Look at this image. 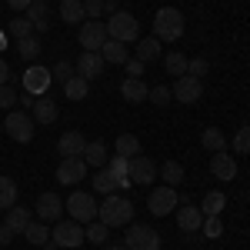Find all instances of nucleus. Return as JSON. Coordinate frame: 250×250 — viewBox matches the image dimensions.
Instances as JSON below:
<instances>
[{"instance_id":"24","label":"nucleus","mask_w":250,"mask_h":250,"mask_svg":"<svg viewBox=\"0 0 250 250\" xmlns=\"http://www.w3.org/2000/svg\"><path fill=\"white\" fill-rule=\"evenodd\" d=\"M30 220H34V217H30V207H17V204H14V207L7 210V217H3V224H7L14 233H23Z\"/></svg>"},{"instance_id":"52","label":"nucleus","mask_w":250,"mask_h":250,"mask_svg":"<svg viewBox=\"0 0 250 250\" xmlns=\"http://www.w3.org/2000/svg\"><path fill=\"white\" fill-rule=\"evenodd\" d=\"M107 250H127V247H124V244H114V247H107Z\"/></svg>"},{"instance_id":"21","label":"nucleus","mask_w":250,"mask_h":250,"mask_svg":"<svg viewBox=\"0 0 250 250\" xmlns=\"http://www.w3.org/2000/svg\"><path fill=\"white\" fill-rule=\"evenodd\" d=\"M147 94H150V87H147L140 77H127L124 83H120V97H124L127 104H144Z\"/></svg>"},{"instance_id":"42","label":"nucleus","mask_w":250,"mask_h":250,"mask_svg":"<svg viewBox=\"0 0 250 250\" xmlns=\"http://www.w3.org/2000/svg\"><path fill=\"white\" fill-rule=\"evenodd\" d=\"M200 233H204V237H210V240H217V237L224 233V224H220V217H204V224H200Z\"/></svg>"},{"instance_id":"43","label":"nucleus","mask_w":250,"mask_h":250,"mask_svg":"<svg viewBox=\"0 0 250 250\" xmlns=\"http://www.w3.org/2000/svg\"><path fill=\"white\" fill-rule=\"evenodd\" d=\"M14 104H20L17 90H14L10 83H3V87H0V110H7V114H10V110H14Z\"/></svg>"},{"instance_id":"15","label":"nucleus","mask_w":250,"mask_h":250,"mask_svg":"<svg viewBox=\"0 0 250 250\" xmlns=\"http://www.w3.org/2000/svg\"><path fill=\"white\" fill-rule=\"evenodd\" d=\"M104 67H107V63H104V57H100V50H83L80 60L74 63V70H77L83 80H97L100 74H104Z\"/></svg>"},{"instance_id":"6","label":"nucleus","mask_w":250,"mask_h":250,"mask_svg":"<svg viewBox=\"0 0 250 250\" xmlns=\"http://www.w3.org/2000/svg\"><path fill=\"white\" fill-rule=\"evenodd\" d=\"M3 130L17 144H30L34 140V117L27 114V110H10V114L3 117Z\"/></svg>"},{"instance_id":"28","label":"nucleus","mask_w":250,"mask_h":250,"mask_svg":"<svg viewBox=\"0 0 250 250\" xmlns=\"http://www.w3.org/2000/svg\"><path fill=\"white\" fill-rule=\"evenodd\" d=\"M200 144H204L207 154H220V150H227V137H224V130H217V127H207V130L200 134Z\"/></svg>"},{"instance_id":"17","label":"nucleus","mask_w":250,"mask_h":250,"mask_svg":"<svg viewBox=\"0 0 250 250\" xmlns=\"http://www.w3.org/2000/svg\"><path fill=\"white\" fill-rule=\"evenodd\" d=\"M210 173L213 180H233L237 177V157L220 150V154H210Z\"/></svg>"},{"instance_id":"30","label":"nucleus","mask_w":250,"mask_h":250,"mask_svg":"<svg viewBox=\"0 0 250 250\" xmlns=\"http://www.w3.org/2000/svg\"><path fill=\"white\" fill-rule=\"evenodd\" d=\"M160 57V40L157 37H144V40H137V60L140 63H150V60Z\"/></svg>"},{"instance_id":"26","label":"nucleus","mask_w":250,"mask_h":250,"mask_svg":"<svg viewBox=\"0 0 250 250\" xmlns=\"http://www.w3.org/2000/svg\"><path fill=\"white\" fill-rule=\"evenodd\" d=\"M83 160L87 167H107V144L104 140H87V150H83Z\"/></svg>"},{"instance_id":"16","label":"nucleus","mask_w":250,"mask_h":250,"mask_svg":"<svg viewBox=\"0 0 250 250\" xmlns=\"http://www.w3.org/2000/svg\"><path fill=\"white\" fill-rule=\"evenodd\" d=\"M200 224H204L200 207H193V204H187V200H180V204H177V227H180L184 233H197V230H200Z\"/></svg>"},{"instance_id":"5","label":"nucleus","mask_w":250,"mask_h":250,"mask_svg":"<svg viewBox=\"0 0 250 250\" xmlns=\"http://www.w3.org/2000/svg\"><path fill=\"white\" fill-rule=\"evenodd\" d=\"M63 210L70 213V220H77V224H94L97 220V204L90 193L83 190H74L67 200H63Z\"/></svg>"},{"instance_id":"9","label":"nucleus","mask_w":250,"mask_h":250,"mask_svg":"<svg viewBox=\"0 0 250 250\" xmlns=\"http://www.w3.org/2000/svg\"><path fill=\"white\" fill-rule=\"evenodd\" d=\"M177 204H180V197H177V187H157L150 190V200H147V210L154 213V217H167V213L177 210Z\"/></svg>"},{"instance_id":"35","label":"nucleus","mask_w":250,"mask_h":250,"mask_svg":"<svg viewBox=\"0 0 250 250\" xmlns=\"http://www.w3.org/2000/svg\"><path fill=\"white\" fill-rule=\"evenodd\" d=\"M117 154L127 157V160L137 157V154H140V137H137V134H120V137H117Z\"/></svg>"},{"instance_id":"31","label":"nucleus","mask_w":250,"mask_h":250,"mask_svg":"<svg viewBox=\"0 0 250 250\" xmlns=\"http://www.w3.org/2000/svg\"><path fill=\"white\" fill-rule=\"evenodd\" d=\"M94 190H97V193H104V197H110V193L120 190V184H117V177L107 170V167H100V173L94 177Z\"/></svg>"},{"instance_id":"7","label":"nucleus","mask_w":250,"mask_h":250,"mask_svg":"<svg viewBox=\"0 0 250 250\" xmlns=\"http://www.w3.org/2000/svg\"><path fill=\"white\" fill-rule=\"evenodd\" d=\"M83 240H87L83 224H77V220H57V224H54V247L57 250H74V247H80Z\"/></svg>"},{"instance_id":"11","label":"nucleus","mask_w":250,"mask_h":250,"mask_svg":"<svg viewBox=\"0 0 250 250\" xmlns=\"http://www.w3.org/2000/svg\"><path fill=\"white\" fill-rule=\"evenodd\" d=\"M77 40H80L83 50H100V47L107 43V23H104V20H83Z\"/></svg>"},{"instance_id":"45","label":"nucleus","mask_w":250,"mask_h":250,"mask_svg":"<svg viewBox=\"0 0 250 250\" xmlns=\"http://www.w3.org/2000/svg\"><path fill=\"white\" fill-rule=\"evenodd\" d=\"M50 74H54V80H60V83H67V80L74 77V74H77V70H74V63H70V60H57V63H54V70H50Z\"/></svg>"},{"instance_id":"47","label":"nucleus","mask_w":250,"mask_h":250,"mask_svg":"<svg viewBox=\"0 0 250 250\" xmlns=\"http://www.w3.org/2000/svg\"><path fill=\"white\" fill-rule=\"evenodd\" d=\"M124 67H127V77H140L147 63H140V60H137V57H127V63H124Z\"/></svg>"},{"instance_id":"40","label":"nucleus","mask_w":250,"mask_h":250,"mask_svg":"<svg viewBox=\"0 0 250 250\" xmlns=\"http://www.w3.org/2000/svg\"><path fill=\"white\" fill-rule=\"evenodd\" d=\"M147 100H150V104H157V107H167V104L173 100V94H170V87L157 83V87H150V94H147Z\"/></svg>"},{"instance_id":"53","label":"nucleus","mask_w":250,"mask_h":250,"mask_svg":"<svg viewBox=\"0 0 250 250\" xmlns=\"http://www.w3.org/2000/svg\"><path fill=\"white\" fill-rule=\"evenodd\" d=\"M3 47H7V37H3V34H0V50H3Z\"/></svg>"},{"instance_id":"19","label":"nucleus","mask_w":250,"mask_h":250,"mask_svg":"<svg viewBox=\"0 0 250 250\" xmlns=\"http://www.w3.org/2000/svg\"><path fill=\"white\" fill-rule=\"evenodd\" d=\"M87 150V137L80 134V130H67V134L57 140V154L60 157H80Z\"/></svg>"},{"instance_id":"27","label":"nucleus","mask_w":250,"mask_h":250,"mask_svg":"<svg viewBox=\"0 0 250 250\" xmlns=\"http://www.w3.org/2000/svg\"><path fill=\"white\" fill-rule=\"evenodd\" d=\"M60 20L70 23V27H77L80 20H87V14H83V0H60Z\"/></svg>"},{"instance_id":"49","label":"nucleus","mask_w":250,"mask_h":250,"mask_svg":"<svg viewBox=\"0 0 250 250\" xmlns=\"http://www.w3.org/2000/svg\"><path fill=\"white\" fill-rule=\"evenodd\" d=\"M117 10H120V3H117V0H104V17H114Z\"/></svg>"},{"instance_id":"2","label":"nucleus","mask_w":250,"mask_h":250,"mask_svg":"<svg viewBox=\"0 0 250 250\" xmlns=\"http://www.w3.org/2000/svg\"><path fill=\"white\" fill-rule=\"evenodd\" d=\"M97 220L107 224V227H127L134 220V204L120 193H110L100 207H97Z\"/></svg>"},{"instance_id":"3","label":"nucleus","mask_w":250,"mask_h":250,"mask_svg":"<svg viewBox=\"0 0 250 250\" xmlns=\"http://www.w3.org/2000/svg\"><path fill=\"white\" fill-rule=\"evenodd\" d=\"M107 37H110V40H120V43H130V40L140 37V23H137L134 14L117 10L114 17H107Z\"/></svg>"},{"instance_id":"1","label":"nucleus","mask_w":250,"mask_h":250,"mask_svg":"<svg viewBox=\"0 0 250 250\" xmlns=\"http://www.w3.org/2000/svg\"><path fill=\"white\" fill-rule=\"evenodd\" d=\"M184 30H187V20L184 14L177 10V7H160L154 17V37L164 40V43H177V40L184 37Z\"/></svg>"},{"instance_id":"25","label":"nucleus","mask_w":250,"mask_h":250,"mask_svg":"<svg viewBox=\"0 0 250 250\" xmlns=\"http://www.w3.org/2000/svg\"><path fill=\"white\" fill-rule=\"evenodd\" d=\"M224 207H227V193H224V190H210V193H204L200 213H204V217H220Z\"/></svg>"},{"instance_id":"48","label":"nucleus","mask_w":250,"mask_h":250,"mask_svg":"<svg viewBox=\"0 0 250 250\" xmlns=\"http://www.w3.org/2000/svg\"><path fill=\"white\" fill-rule=\"evenodd\" d=\"M14 237H17V233L10 230V227H7V224H0V247H7V244H10V240H14Z\"/></svg>"},{"instance_id":"51","label":"nucleus","mask_w":250,"mask_h":250,"mask_svg":"<svg viewBox=\"0 0 250 250\" xmlns=\"http://www.w3.org/2000/svg\"><path fill=\"white\" fill-rule=\"evenodd\" d=\"M7 7H10V10H27L30 0H7Z\"/></svg>"},{"instance_id":"34","label":"nucleus","mask_w":250,"mask_h":250,"mask_svg":"<svg viewBox=\"0 0 250 250\" xmlns=\"http://www.w3.org/2000/svg\"><path fill=\"white\" fill-rule=\"evenodd\" d=\"M160 180H164L167 187H180V184H184V167H180L177 160H167V164L160 167Z\"/></svg>"},{"instance_id":"10","label":"nucleus","mask_w":250,"mask_h":250,"mask_svg":"<svg viewBox=\"0 0 250 250\" xmlns=\"http://www.w3.org/2000/svg\"><path fill=\"white\" fill-rule=\"evenodd\" d=\"M170 94H173L177 104H187V107H190V104H197V100L204 97V80L184 74V77H177V83L170 87Z\"/></svg>"},{"instance_id":"18","label":"nucleus","mask_w":250,"mask_h":250,"mask_svg":"<svg viewBox=\"0 0 250 250\" xmlns=\"http://www.w3.org/2000/svg\"><path fill=\"white\" fill-rule=\"evenodd\" d=\"M47 14H50L47 0H30V7L23 10V17L34 23V34H47V30H50V20H47Z\"/></svg>"},{"instance_id":"46","label":"nucleus","mask_w":250,"mask_h":250,"mask_svg":"<svg viewBox=\"0 0 250 250\" xmlns=\"http://www.w3.org/2000/svg\"><path fill=\"white\" fill-rule=\"evenodd\" d=\"M83 14H87V20H100L104 17V0H83Z\"/></svg>"},{"instance_id":"12","label":"nucleus","mask_w":250,"mask_h":250,"mask_svg":"<svg viewBox=\"0 0 250 250\" xmlns=\"http://www.w3.org/2000/svg\"><path fill=\"white\" fill-rule=\"evenodd\" d=\"M157 180V164L150 160V157L137 154L130 157V184H140V187H150Z\"/></svg>"},{"instance_id":"50","label":"nucleus","mask_w":250,"mask_h":250,"mask_svg":"<svg viewBox=\"0 0 250 250\" xmlns=\"http://www.w3.org/2000/svg\"><path fill=\"white\" fill-rule=\"evenodd\" d=\"M7 80H10V67H7V60L0 57V87H3Z\"/></svg>"},{"instance_id":"8","label":"nucleus","mask_w":250,"mask_h":250,"mask_svg":"<svg viewBox=\"0 0 250 250\" xmlns=\"http://www.w3.org/2000/svg\"><path fill=\"white\" fill-rule=\"evenodd\" d=\"M20 83H23V94H30V97H43L47 90H50V83H54V74H50L47 67H40V63H30V67L23 70Z\"/></svg>"},{"instance_id":"23","label":"nucleus","mask_w":250,"mask_h":250,"mask_svg":"<svg viewBox=\"0 0 250 250\" xmlns=\"http://www.w3.org/2000/svg\"><path fill=\"white\" fill-rule=\"evenodd\" d=\"M100 57H104V63H127L130 50H127V43H120V40H110V37H107V43L100 47Z\"/></svg>"},{"instance_id":"39","label":"nucleus","mask_w":250,"mask_h":250,"mask_svg":"<svg viewBox=\"0 0 250 250\" xmlns=\"http://www.w3.org/2000/svg\"><path fill=\"white\" fill-rule=\"evenodd\" d=\"M107 230H110V227H107V224H100V220H94V224H87V240H90V244H107Z\"/></svg>"},{"instance_id":"32","label":"nucleus","mask_w":250,"mask_h":250,"mask_svg":"<svg viewBox=\"0 0 250 250\" xmlns=\"http://www.w3.org/2000/svg\"><path fill=\"white\" fill-rule=\"evenodd\" d=\"M40 50H43V43H40V37H37V34H30V37L17 40V54H20L23 60H30V63H34V60L40 57Z\"/></svg>"},{"instance_id":"4","label":"nucleus","mask_w":250,"mask_h":250,"mask_svg":"<svg viewBox=\"0 0 250 250\" xmlns=\"http://www.w3.org/2000/svg\"><path fill=\"white\" fill-rule=\"evenodd\" d=\"M124 247L127 250H160L164 240H160V233H157L154 227L134 224V227H127V233H124Z\"/></svg>"},{"instance_id":"20","label":"nucleus","mask_w":250,"mask_h":250,"mask_svg":"<svg viewBox=\"0 0 250 250\" xmlns=\"http://www.w3.org/2000/svg\"><path fill=\"white\" fill-rule=\"evenodd\" d=\"M30 114H34V124H54V120L60 117V107L47 94H43V97H37V100H34Z\"/></svg>"},{"instance_id":"37","label":"nucleus","mask_w":250,"mask_h":250,"mask_svg":"<svg viewBox=\"0 0 250 250\" xmlns=\"http://www.w3.org/2000/svg\"><path fill=\"white\" fill-rule=\"evenodd\" d=\"M164 70H167V74H177V77H184V74H187V57H184L180 50H170V54L164 57Z\"/></svg>"},{"instance_id":"14","label":"nucleus","mask_w":250,"mask_h":250,"mask_svg":"<svg viewBox=\"0 0 250 250\" xmlns=\"http://www.w3.org/2000/svg\"><path fill=\"white\" fill-rule=\"evenodd\" d=\"M87 177V160L83 157H63L57 167V180L60 184H67V187H74L77 180Z\"/></svg>"},{"instance_id":"38","label":"nucleus","mask_w":250,"mask_h":250,"mask_svg":"<svg viewBox=\"0 0 250 250\" xmlns=\"http://www.w3.org/2000/svg\"><path fill=\"white\" fill-rule=\"evenodd\" d=\"M7 34H10L14 40H23V37H30V34H34V23H30L27 17H17V20H10Z\"/></svg>"},{"instance_id":"44","label":"nucleus","mask_w":250,"mask_h":250,"mask_svg":"<svg viewBox=\"0 0 250 250\" xmlns=\"http://www.w3.org/2000/svg\"><path fill=\"white\" fill-rule=\"evenodd\" d=\"M230 147L237 150V154H250V127H240V130L233 134Z\"/></svg>"},{"instance_id":"36","label":"nucleus","mask_w":250,"mask_h":250,"mask_svg":"<svg viewBox=\"0 0 250 250\" xmlns=\"http://www.w3.org/2000/svg\"><path fill=\"white\" fill-rule=\"evenodd\" d=\"M17 204V184L10 177H0V210H10Z\"/></svg>"},{"instance_id":"29","label":"nucleus","mask_w":250,"mask_h":250,"mask_svg":"<svg viewBox=\"0 0 250 250\" xmlns=\"http://www.w3.org/2000/svg\"><path fill=\"white\" fill-rule=\"evenodd\" d=\"M63 94H67V100H87V94H90V80H83L80 74H74V77L63 83Z\"/></svg>"},{"instance_id":"41","label":"nucleus","mask_w":250,"mask_h":250,"mask_svg":"<svg viewBox=\"0 0 250 250\" xmlns=\"http://www.w3.org/2000/svg\"><path fill=\"white\" fill-rule=\"evenodd\" d=\"M187 74H190V77H197V80H204L207 74H210V63H207V57H193V60H187Z\"/></svg>"},{"instance_id":"13","label":"nucleus","mask_w":250,"mask_h":250,"mask_svg":"<svg viewBox=\"0 0 250 250\" xmlns=\"http://www.w3.org/2000/svg\"><path fill=\"white\" fill-rule=\"evenodd\" d=\"M34 213H37L43 224H57L60 220V213H63V200H60L57 193H40L37 197V204H34Z\"/></svg>"},{"instance_id":"22","label":"nucleus","mask_w":250,"mask_h":250,"mask_svg":"<svg viewBox=\"0 0 250 250\" xmlns=\"http://www.w3.org/2000/svg\"><path fill=\"white\" fill-rule=\"evenodd\" d=\"M107 170L117 177V184H120V190H127L130 187V160L127 157H120V154H114L110 160H107Z\"/></svg>"},{"instance_id":"33","label":"nucleus","mask_w":250,"mask_h":250,"mask_svg":"<svg viewBox=\"0 0 250 250\" xmlns=\"http://www.w3.org/2000/svg\"><path fill=\"white\" fill-rule=\"evenodd\" d=\"M23 237H27L30 244H37V247H43V244L50 240V227H47L43 220H30V224H27V230H23Z\"/></svg>"}]
</instances>
